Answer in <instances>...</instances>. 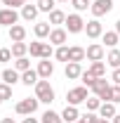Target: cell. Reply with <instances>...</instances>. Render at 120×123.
Masks as SVG:
<instances>
[{"label": "cell", "mask_w": 120, "mask_h": 123, "mask_svg": "<svg viewBox=\"0 0 120 123\" xmlns=\"http://www.w3.org/2000/svg\"><path fill=\"white\" fill-rule=\"evenodd\" d=\"M66 78L68 80H75V78L82 76V69H80V62H66Z\"/></svg>", "instance_id": "12"}, {"label": "cell", "mask_w": 120, "mask_h": 123, "mask_svg": "<svg viewBox=\"0 0 120 123\" xmlns=\"http://www.w3.org/2000/svg\"><path fill=\"white\" fill-rule=\"evenodd\" d=\"M38 5H24L21 7V19H26V21H33L35 17H38Z\"/></svg>", "instance_id": "18"}, {"label": "cell", "mask_w": 120, "mask_h": 123, "mask_svg": "<svg viewBox=\"0 0 120 123\" xmlns=\"http://www.w3.org/2000/svg\"><path fill=\"white\" fill-rule=\"evenodd\" d=\"M0 104H2V99H0Z\"/></svg>", "instance_id": "47"}, {"label": "cell", "mask_w": 120, "mask_h": 123, "mask_svg": "<svg viewBox=\"0 0 120 123\" xmlns=\"http://www.w3.org/2000/svg\"><path fill=\"white\" fill-rule=\"evenodd\" d=\"M2 5H5V7L16 10V7H24V5H26V0H2Z\"/></svg>", "instance_id": "36"}, {"label": "cell", "mask_w": 120, "mask_h": 123, "mask_svg": "<svg viewBox=\"0 0 120 123\" xmlns=\"http://www.w3.org/2000/svg\"><path fill=\"white\" fill-rule=\"evenodd\" d=\"M14 69L19 71V74H24V71H28V69H31V62L26 59V57H19V59L14 62Z\"/></svg>", "instance_id": "29"}, {"label": "cell", "mask_w": 120, "mask_h": 123, "mask_svg": "<svg viewBox=\"0 0 120 123\" xmlns=\"http://www.w3.org/2000/svg\"><path fill=\"white\" fill-rule=\"evenodd\" d=\"M85 33H87V38H99V36H104V26H101V21L99 19H92L85 24Z\"/></svg>", "instance_id": "9"}, {"label": "cell", "mask_w": 120, "mask_h": 123, "mask_svg": "<svg viewBox=\"0 0 120 123\" xmlns=\"http://www.w3.org/2000/svg\"><path fill=\"white\" fill-rule=\"evenodd\" d=\"M2 83H7V85L21 83V74H19L16 69H5V71H2Z\"/></svg>", "instance_id": "15"}, {"label": "cell", "mask_w": 120, "mask_h": 123, "mask_svg": "<svg viewBox=\"0 0 120 123\" xmlns=\"http://www.w3.org/2000/svg\"><path fill=\"white\" fill-rule=\"evenodd\" d=\"M26 52H28V45L26 43H12V55H14L16 59L19 57H26Z\"/></svg>", "instance_id": "26"}, {"label": "cell", "mask_w": 120, "mask_h": 123, "mask_svg": "<svg viewBox=\"0 0 120 123\" xmlns=\"http://www.w3.org/2000/svg\"><path fill=\"white\" fill-rule=\"evenodd\" d=\"M16 21H19L16 10H12V7H2V10H0V24H2V26H14Z\"/></svg>", "instance_id": "8"}, {"label": "cell", "mask_w": 120, "mask_h": 123, "mask_svg": "<svg viewBox=\"0 0 120 123\" xmlns=\"http://www.w3.org/2000/svg\"><path fill=\"white\" fill-rule=\"evenodd\" d=\"M57 2H68V0H57Z\"/></svg>", "instance_id": "46"}, {"label": "cell", "mask_w": 120, "mask_h": 123, "mask_svg": "<svg viewBox=\"0 0 120 123\" xmlns=\"http://www.w3.org/2000/svg\"><path fill=\"white\" fill-rule=\"evenodd\" d=\"M118 38H120V36L115 33V31H106V33H104V43L108 47H115V45H118Z\"/></svg>", "instance_id": "27"}, {"label": "cell", "mask_w": 120, "mask_h": 123, "mask_svg": "<svg viewBox=\"0 0 120 123\" xmlns=\"http://www.w3.org/2000/svg\"><path fill=\"white\" fill-rule=\"evenodd\" d=\"M40 123H64V118H61L57 111H52V109H49V111H45V114H43Z\"/></svg>", "instance_id": "23"}, {"label": "cell", "mask_w": 120, "mask_h": 123, "mask_svg": "<svg viewBox=\"0 0 120 123\" xmlns=\"http://www.w3.org/2000/svg\"><path fill=\"white\" fill-rule=\"evenodd\" d=\"M85 57H87L90 62H101V59H104V45L92 43V45L85 50Z\"/></svg>", "instance_id": "10"}, {"label": "cell", "mask_w": 120, "mask_h": 123, "mask_svg": "<svg viewBox=\"0 0 120 123\" xmlns=\"http://www.w3.org/2000/svg\"><path fill=\"white\" fill-rule=\"evenodd\" d=\"M33 33H35L38 38H49V33H52L49 21H40V24H35V26H33Z\"/></svg>", "instance_id": "19"}, {"label": "cell", "mask_w": 120, "mask_h": 123, "mask_svg": "<svg viewBox=\"0 0 120 123\" xmlns=\"http://www.w3.org/2000/svg\"><path fill=\"white\" fill-rule=\"evenodd\" d=\"M49 24H54V26H57V24H66V14H64L61 10H52V12H49Z\"/></svg>", "instance_id": "25"}, {"label": "cell", "mask_w": 120, "mask_h": 123, "mask_svg": "<svg viewBox=\"0 0 120 123\" xmlns=\"http://www.w3.org/2000/svg\"><path fill=\"white\" fill-rule=\"evenodd\" d=\"M24 38H26V29H24L21 24L10 26V40H12V43H24Z\"/></svg>", "instance_id": "14"}, {"label": "cell", "mask_w": 120, "mask_h": 123, "mask_svg": "<svg viewBox=\"0 0 120 123\" xmlns=\"http://www.w3.org/2000/svg\"><path fill=\"white\" fill-rule=\"evenodd\" d=\"M115 33H118V36H120V19H118V21H115Z\"/></svg>", "instance_id": "43"}, {"label": "cell", "mask_w": 120, "mask_h": 123, "mask_svg": "<svg viewBox=\"0 0 120 123\" xmlns=\"http://www.w3.org/2000/svg\"><path fill=\"white\" fill-rule=\"evenodd\" d=\"M80 118H82V121H85V123H97V121H99V116H94L92 111H90V114H82Z\"/></svg>", "instance_id": "38"}, {"label": "cell", "mask_w": 120, "mask_h": 123, "mask_svg": "<svg viewBox=\"0 0 120 123\" xmlns=\"http://www.w3.org/2000/svg\"><path fill=\"white\" fill-rule=\"evenodd\" d=\"M66 99H68V104H73V107L82 104V102L87 99V88H73V90H68L66 92Z\"/></svg>", "instance_id": "7"}, {"label": "cell", "mask_w": 120, "mask_h": 123, "mask_svg": "<svg viewBox=\"0 0 120 123\" xmlns=\"http://www.w3.org/2000/svg\"><path fill=\"white\" fill-rule=\"evenodd\" d=\"M54 57H57L59 62H68V47H66V45H59L57 50H54Z\"/></svg>", "instance_id": "31"}, {"label": "cell", "mask_w": 120, "mask_h": 123, "mask_svg": "<svg viewBox=\"0 0 120 123\" xmlns=\"http://www.w3.org/2000/svg\"><path fill=\"white\" fill-rule=\"evenodd\" d=\"M66 38H68V31H66V29H52V33H49V43L57 45V47L64 45Z\"/></svg>", "instance_id": "11"}, {"label": "cell", "mask_w": 120, "mask_h": 123, "mask_svg": "<svg viewBox=\"0 0 120 123\" xmlns=\"http://www.w3.org/2000/svg\"><path fill=\"white\" fill-rule=\"evenodd\" d=\"M0 99H2V102H5V99H12V85L0 83Z\"/></svg>", "instance_id": "32"}, {"label": "cell", "mask_w": 120, "mask_h": 123, "mask_svg": "<svg viewBox=\"0 0 120 123\" xmlns=\"http://www.w3.org/2000/svg\"><path fill=\"white\" fill-rule=\"evenodd\" d=\"M111 102L120 104V85H111Z\"/></svg>", "instance_id": "35"}, {"label": "cell", "mask_w": 120, "mask_h": 123, "mask_svg": "<svg viewBox=\"0 0 120 123\" xmlns=\"http://www.w3.org/2000/svg\"><path fill=\"white\" fill-rule=\"evenodd\" d=\"M85 104H87V109H90V111H99V107H101V99L94 95V97H87V99H85Z\"/></svg>", "instance_id": "30"}, {"label": "cell", "mask_w": 120, "mask_h": 123, "mask_svg": "<svg viewBox=\"0 0 120 123\" xmlns=\"http://www.w3.org/2000/svg\"><path fill=\"white\" fill-rule=\"evenodd\" d=\"M75 123H85V121H82V118H78V121H75Z\"/></svg>", "instance_id": "45"}, {"label": "cell", "mask_w": 120, "mask_h": 123, "mask_svg": "<svg viewBox=\"0 0 120 123\" xmlns=\"http://www.w3.org/2000/svg\"><path fill=\"white\" fill-rule=\"evenodd\" d=\"M92 92H94L99 99H104V102H111V85L106 83V78H97V83L92 85Z\"/></svg>", "instance_id": "4"}, {"label": "cell", "mask_w": 120, "mask_h": 123, "mask_svg": "<svg viewBox=\"0 0 120 123\" xmlns=\"http://www.w3.org/2000/svg\"><path fill=\"white\" fill-rule=\"evenodd\" d=\"M111 80H113L115 85H120V69H113V74H111Z\"/></svg>", "instance_id": "39"}, {"label": "cell", "mask_w": 120, "mask_h": 123, "mask_svg": "<svg viewBox=\"0 0 120 123\" xmlns=\"http://www.w3.org/2000/svg\"><path fill=\"white\" fill-rule=\"evenodd\" d=\"M38 104H40V99L38 97H26V99H21L19 104H16V114L19 116H33L35 114V109H38Z\"/></svg>", "instance_id": "3"}, {"label": "cell", "mask_w": 120, "mask_h": 123, "mask_svg": "<svg viewBox=\"0 0 120 123\" xmlns=\"http://www.w3.org/2000/svg\"><path fill=\"white\" fill-rule=\"evenodd\" d=\"M90 74H94L97 78H104V74H106V64L104 62H92V66L87 69Z\"/></svg>", "instance_id": "24"}, {"label": "cell", "mask_w": 120, "mask_h": 123, "mask_svg": "<svg viewBox=\"0 0 120 123\" xmlns=\"http://www.w3.org/2000/svg\"><path fill=\"white\" fill-rule=\"evenodd\" d=\"M38 80H40V76H38V71H33V69H28V71L21 74V83L28 85V88H31V85H35Z\"/></svg>", "instance_id": "20"}, {"label": "cell", "mask_w": 120, "mask_h": 123, "mask_svg": "<svg viewBox=\"0 0 120 123\" xmlns=\"http://www.w3.org/2000/svg\"><path fill=\"white\" fill-rule=\"evenodd\" d=\"M85 59V47H68V62H82Z\"/></svg>", "instance_id": "21"}, {"label": "cell", "mask_w": 120, "mask_h": 123, "mask_svg": "<svg viewBox=\"0 0 120 123\" xmlns=\"http://www.w3.org/2000/svg\"><path fill=\"white\" fill-rule=\"evenodd\" d=\"M0 123H16V121H14V118H10V116H7V118H2Z\"/></svg>", "instance_id": "41"}, {"label": "cell", "mask_w": 120, "mask_h": 123, "mask_svg": "<svg viewBox=\"0 0 120 123\" xmlns=\"http://www.w3.org/2000/svg\"><path fill=\"white\" fill-rule=\"evenodd\" d=\"M35 97H38L43 104H52V102H54V90H52L49 80L40 78V80L35 83Z\"/></svg>", "instance_id": "1"}, {"label": "cell", "mask_w": 120, "mask_h": 123, "mask_svg": "<svg viewBox=\"0 0 120 123\" xmlns=\"http://www.w3.org/2000/svg\"><path fill=\"white\" fill-rule=\"evenodd\" d=\"M28 52H31V57H38V59H49V57L54 55L52 43H40V40L31 43V45H28Z\"/></svg>", "instance_id": "2"}, {"label": "cell", "mask_w": 120, "mask_h": 123, "mask_svg": "<svg viewBox=\"0 0 120 123\" xmlns=\"http://www.w3.org/2000/svg\"><path fill=\"white\" fill-rule=\"evenodd\" d=\"M54 2H57V0H38L35 5H38V10H40V12H47V14H49V12L54 10Z\"/></svg>", "instance_id": "28"}, {"label": "cell", "mask_w": 120, "mask_h": 123, "mask_svg": "<svg viewBox=\"0 0 120 123\" xmlns=\"http://www.w3.org/2000/svg\"><path fill=\"white\" fill-rule=\"evenodd\" d=\"M97 123H108V118H101V116H99V121Z\"/></svg>", "instance_id": "44"}, {"label": "cell", "mask_w": 120, "mask_h": 123, "mask_svg": "<svg viewBox=\"0 0 120 123\" xmlns=\"http://www.w3.org/2000/svg\"><path fill=\"white\" fill-rule=\"evenodd\" d=\"M61 118H64V123H75L78 118H80V111H78V107H73V104H66V109L61 111Z\"/></svg>", "instance_id": "13"}, {"label": "cell", "mask_w": 120, "mask_h": 123, "mask_svg": "<svg viewBox=\"0 0 120 123\" xmlns=\"http://www.w3.org/2000/svg\"><path fill=\"white\" fill-rule=\"evenodd\" d=\"M106 64H108V66H113V69H120V50L113 47V50L108 52V57H106Z\"/></svg>", "instance_id": "22"}, {"label": "cell", "mask_w": 120, "mask_h": 123, "mask_svg": "<svg viewBox=\"0 0 120 123\" xmlns=\"http://www.w3.org/2000/svg\"><path fill=\"white\" fill-rule=\"evenodd\" d=\"M111 121H113V123H120V114H115V116H113Z\"/></svg>", "instance_id": "42"}, {"label": "cell", "mask_w": 120, "mask_h": 123, "mask_svg": "<svg viewBox=\"0 0 120 123\" xmlns=\"http://www.w3.org/2000/svg\"><path fill=\"white\" fill-rule=\"evenodd\" d=\"M10 59H12V50L0 47V62H10Z\"/></svg>", "instance_id": "37"}, {"label": "cell", "mask_w": 120, "mask_h": 123, "mask_svg": "<svg viewBox=\"0 0 120 123\" xmlns=\"http://www.w3.org/2000/svg\"><path fill=\"white\" fill-rule=\"evenodd\" d=\"M71 5L75 7V12H85L87 7H92V5H90V0H71Z\"/></svg>", "instance_id": "33"}, {"label": "cell", "mask_w": 120, "mask_h": 123, "mask_svg": "<svg viewBox=\"0 0 120 123\" xmlns=\"http://www.w3.org/2000/svg\"><path fill=\"white\" fill-rule=\"evenodd\" d=\"M52 74H54V64H52L49 59H43L40 64H38V76H40V78H45V80H47Z\"/></svg>", "instance_id": "16"}, {"label": "cell", "mask_w": 120, "mask_h": 123, "mask_svg": "<svg viewBox=\"0 0 120 123\" xmlns=\"http://www.w3.org/2000/svg\"><path fill=\"white\" fill-rule=\"evenodd\" d=\"M66 31L68 33H82L85 31V21L80 14H68L66 17Z\"/></svg>", "instance_id": "5"}, {"label": "cell", "mask_w": 120, "mask_h": 123, "mask_svg": "<svg viewBox=\"0 0 120 123\" xmlns=\"http://www.w3.org/2000/svg\"><path fill=\"white\" fill-rule=\"evenodd\" d=\"M92 14L97 17V19H99V17H104V14H108V12H111V10H113V0H94V2H92Z\"/></svg>", "instance_id": "6"}, {"label": "cell", "mask_w": 120, "mask_h": 123, "mask_svg": "<svg viewBox=\"0 0 120 123\" xmlns=\"http://www.w3.org/2000/svg\"><path fill=\"white\" fill-rule=\"evenodd\" d=\"M118 111H115V104L113 102H101V107H99V116L101 118H113Z\"/></svg>", "instance_id": "17"}, {"label": "cell", "mask_w": 120, "mask_h": 123, "mask_svg": "<svg viewBox=\"0 0 120 123\" xmlns=\"http://www.w3.org/2000/svg\"><path fill=\"white\" fill-rule=\"evenodd\" d=\"M82 83H85V85H87V88H92V85H94V83H97V76H94V74H90V71H82Z\"/></svg>", "instance_id": "34"}, {"label": "cell", "mask_w": 120, "mask_h": 123, "mask_svg": "<svg viewBox=\"0 0 120 123\" xmlns=\"http://www.w3.org/2000/svg\"><path fill=\"white\" fill-rule=\"evenodd\" d=\"M24 123H38V118H33V116H26V118H24Z\"/></svg>", "instance_id": "40"}]
</instances>
